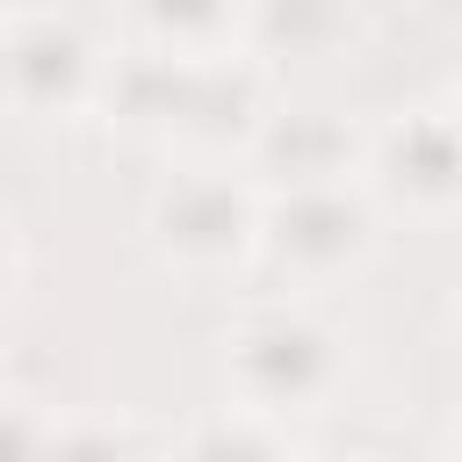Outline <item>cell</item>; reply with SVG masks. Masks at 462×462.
<instances>
[{
  "label": "cell",
  "mask_w": 462,
  "mask_h": 462,
  "mask_svg": "<svg viewBox=\"0 0 462 462\" xmlns=\"http://www.w3.org/2000/svg\"><path fill=\"white\" fill-rule=\"evenodd\" d=\"M43 462H137V448H130V433L101 426V419H72V426H51Z\"/></svg>",
  "instance_id": "10"
},
{
  "label": "cell",
  "mask_w": 462,
  "mask_h": 462,
  "mask_svg": "<svg viewBox=\"0 0 462 462\" xmlns=\"http://www.w3.org/2000/svg\"><path fill=\"white\" fill-rule=\"evenodd\" d=\"M130 22L166 58H224V43L245 36V0H130Z\"/></svg>",
  "instance_id": "8"
},
{
  "label": "cell",
  "mask_w": 462,
  "mask_h": 462,
  "mask_svg": "<svg viewBox=\"0 0 462 462\" xmlns=\"http://www.w3.org/2000/svg\"><path fill=\"white\" fill-rule=\"evenodd\" d=\"M224 375L238 390L245 411H310L339 390L346 375V339L318 318V310H296V303H274V310H253L224 332Z\"/></svg>",
  "instance_id": "1"
},
{
  "label": "cell",
  "mask_w": 462,
  "mask_h": 462,
  "mask_svg": "<svg viewBox=\"0 0 462 462\" xmlns=\"http://www.w3.org/2000/svg\"><path fill=\"white\" fill-rule=\"evenodd\" d=\"M43 448H51V419L0 397V462H43Z\"/></svg>",
  "instance_id": "11"
},
{
  "label": "cell",
  "mask_w": 462,
  "mask_h": 462,
  "mask_svg": "<svg viewBox=\"0 0 462 462\" xmlns=\"http://www.w3.org/2000/svg\"><path fill=\"white\" fill-rule=\"evenodd\" d=\"M455 462H462V448H455Z\"/></svg>",
  "instance_id": "15"
},
{
  "label": "cell",
  "mask_w": 462,
  "mask_h": 462,
  "mask_svg": "<svg viewBox=\"0 0 462 462\" xmlns=\"http://www.w3.org/2000/svg\"><path fill=\"white\" fill-rule=\"evenodd\" d=\"M260 253L296 274V282H332V274H354L368 253H375V202L346 180H325V188H282L267 195L260 209Z\"/></svg>",
  "instance_id": "2"
},
{
  "label": "cell",
  "mask_w": 462,
  "mask_h": 462,
  "mask_svg": "<svg viewBox=\"0 0 462 462\" xmlns=\"http://www.w3.org/2000/svg\"><path fill=\"white\" fill-rule=\"evenodd\" d=\"M368 180L383 202L411 217L462 209V116L455 108H404L368 137Z\"/></svg>",
  "instance_id": "5"
},
{
  "label": "cell",
  "mask_w": 462,
  "mask_h": 462,
  "mask_svg": "<svg viewBox=\"0 0 462 462\" xmlns=\"http://www.w3.org/2000/svg\"><path fill=\"white\" fill-rule=\"evenodd\" d=\"M354 36V0H245V43L267 58H332Z\"/></svg>",
  "instance_id": "7"
},
{
  "label": "cell",
  "mask_w": 462,
  "mask_h": 462,
  "mask_svg": "<svg viewBox=\"0 0 462 462\" xmlns=\"http://www.w3.org/2000/svg\"><path fill=\"white\" fill-rule=\"evenodd\" d=\"M245 159H253V173L274 180V195H282V188L346 180V173L368 159V144H361L339 116H325V108H282V116H260Z\"/></svg>",
  "instance_id": "6"
},
{
  "label": "cell",
  "mask_w": 462,
  "mask_h": 462,
  "mask_svg": "<svg viewBox=\"0 0 462 462\" xmlns=\"http://www.w3.org/2000/svg\"><path fill=\"white\" fill-rule=\"evenodd\" d=\"M0 29H7V0H0Z\"/></svg>",
  "instance_id": "14"
},
{
  "label": "cell",
  "mask_w": 462,
  "mask_h": 462,
  "mask_svg": "<svg viewBox=\"0 0 462 462\" xmlns=\"http://www.w3.org/2000/svg\"><path fill=\"white\" fill-rule=\"evenodd\" d=\"M7 289H14V245H7V231H0V303H7Z\"/></svg>",
  "instance_id": "12"
},
{
  "label": "cell",
  "mask_w": 462,
  "mask_h": 462,
  "mask_svg": "<svg viewBox=\"0 0 462 462\" xmlns=\"http://www.w3.org/2000/svg\"><path fill=\"white\" fill-rule=\"evenodd\" d=\"M455 116H462V87H455Z\"/></svg>",
  "instance_id": "13"
},
{
  "label": "cell",
  "mask_w": 462,
  "mask_h": 462,
  "mask_svg": "<svg viewBox=\"0 0 462 462\" xmlns=\"http://www.w3.org/2000/svg\"><path fill=\"white\" fill-rule=\"evenodd\" d=\"M260 209H267V195L253 180H231V173H173L152 195V245L173 267L217 274V267H238L245 253H260Z\"/></svg>",
  "instance_id": "4"
},
{
  "label": "cell",
  "mask_w": 462,
  "mask_h": 462,
  "mask_svg": "<svg viewBox=\"0 0 462 462\" xmlns=\"http://www.w3.org/2000/svg\"><path fill=\"white\" fill-rule=\"evenodd\" d=\"M101 51L72 14H7L0 29V94L36 116V123H65L79 108L101 101Z\"/></svg>",
  "instance_id": "3"
},
{
  "label": "cell",
  "mask_w": 462,
  "mask_h": 462,
  "mask_svg": "<svg viewBox=\"0 0 462 462\" xmlns=\"http://www.w3.org/2000/svg\"><path fill=\"white\" fill-rule=\"evenodd\" d=\"M173 462H296V455H289V440H282V426H274L267 411L231 404V411L195 419V426L180 433Z\"/></svg>",
  "instance_id": "9"
}]
</instances>
